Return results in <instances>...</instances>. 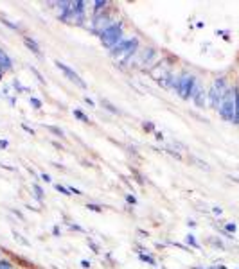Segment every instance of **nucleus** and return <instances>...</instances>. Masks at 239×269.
Returning <instances> with one entry per match:
<instances>
[{"label": "nucleus", "mask_w": 239, "mask_h": 269, "mask_svg": "<svg viewBox=\"0 0 239 269\" xmlns=\"http://www.w3.org/2000/svg\"><path fill=\"white\" fill-rule=\"evenodd\" d=\"M138 52V40L137 38H128V40H122L115 49L110 50L112 58L120 65H128L130 59Z\"/></svg>", "instance_id": "f257e3e1"}, {"label": "nucleus", "mask_w": 239, "mask_h": 269, "mask_svg": "<svg viewBox=\"0 0 239 269\" xmlns=\"http://www.w3.org/2000/svg\"><path fill=\"white\" fill-rule=\"evenodd\" d=\"M228 90H230V88H228L225 77L214 79V83L210 84L209 94H207V104H209L210 108H214V110H220V106H222V102H223V99H225V95H227Z\"/></svg>", "instance_id": "f03ea898"}, {"label": "nucleus", "mask_w": 239, "mask_h": 269, "mask_svg": "<svg viewBox=\"0 0 239 269\" xmlns=\"http://www.w3.org/2000/svg\"><path fill=\"white\" fill-rule=\"evenodd\" d=\"M101 43L104 45L106 49H115L122 41V22H114L112 25H108L106 29L102 31L101 34Z\"/></svg>", "instance_id": "7ed1b4c3"}, {"label": "nucleus", "mask_w": 239, "mask_h": 269, "mask_svg": "<svg viewBox=\"0 0 239 269\" xmlns=\"http://www.w3.org/2000/svg\"><path fill=\"white\" fill-rule=\"evenodd\" d=\"M198 84V79L192 74H180L178 81H176V94L182 97V99H192V94H194V88Z\"/></svg>", "instance_id": "20e7f679"}, {"label": "nucleus", "mask_w": 239, "mask_h": 269, "mask_svg": "<svg viewBox=\"0 0 239 269\" xmlns=\"http://www.w3.org/2000/svg\"><path fill=\"white\" fill-rule=\"evenodd\" d=\"M218 111H220L223 120H227V122H234L236 120V90L234 88H230L227 92V95H225V99H223Z\"/></svg>", "instance_id": "39448f33"}, {"label": "nucleus", "mask_w": 239, "mask_h": 269, "mask_svg": "<svg viewBox=\"0 0 239 269\" xmlns=\"http://www.w3.org/2000/svg\"><path fill=\"white\" fill-rule=\"evenodd\" d=\"M112 24H114V20H112V17H110V11L97 13L96 17H94V20H92V31L97 33V34H101L102 31Z\"/></svg>", "instance_id": "423d86ee"}, {"label": "nucleus", "mask_w": 239, "mask_h": 269, "mask_svg": "<svg viewBox=\"0 0 239 269\" xmlns=\"http://www.w3.org/2000/svg\"><path fill=\"white\" fill-rule=\"evenodd\" d=\"M156 59H158V50L155 47H148L146 50H142V56L138 58L137 65L138 67H146V68H153L156 65Z\"/></svg>", "instance_id": "0eeeda50"}, {"label": "nucleus", "mask_w": 239, "mask_h": 269, "mask_svg": "<svg viewBox=\"0 0 239 269\" xmlns=\"http://www.w3.org/2000/svg\"><path fill=\"white\" fill-rule=\"evenodd\" d=\"M171 74V67H169L168 61H162V63L155 65L153 68L150 70V76L158 83H164L168 79V76Z\"/></svg>", "instance_id": "6e6552de"}, {"label": "nucleus", "mask_w": 239, "mask_h": 269, "mask_svg": "<svg viewBox=\"0 0 239 269\" xmlns=\"http://www.w3.org/2000/svg\"><path fill=\"white\" fill-rule=\"evenodd\" d=\"M56 67H58V68H60V70L63 72V74H65L67 79H70V81L74 83V84H78L79 88H83V90H86V83H85L83 79L79 77L78 72L72 70L70 67H67V65H65V63H61V61H56Z\"/></svg>", "instance_id": "1a4fd4ad"}, {"label": "nucleus", "mask_w": 239, "mask_h": 269, "mask_svg": "<svg viewBox=\"0 0 239 269\" xmlns=\"http://www.w3.org/2000/svg\"><path fill=\"white\" fill-rule=\"evenodd\" d=\"M192 101H194V104H196L198 108H205V104H207V94H205V90H204V86H202V83H198L196 88H194Z\"/></svg>", "instance_id": "9d476101"}, {"label": "nucleus", "mask_w": 239, "mask_h": 269, "mask_svg": "<svg viewBox=\"0 0 239 269\" xmlns=\"http://www.w3.org/2000/svg\"><path fill=\"white\" fill-rule=\"evenodd\" d=\"M24 43H25V47L29 49V50H31L33 54H36V56H40V54H42V50H40V45H38V41L33 40L31 36H25V38H24Z\"/></svg>", "instance_id": "9b49d317"}, {"label": "nucleus", "mask_w": 239, "mask_h": 269, "mask_svg": "<svg viewBox=\"0 0 239 269\" xmlns=\"http://www.w3.org/2000/svg\"><path fill=\"white\" fill-rule=\"evenodd\" d=\"M0 67L4 68V72H6V70H11V68H13L11 58H9V56H7V54L4 52V50H2V49H0Z\"/></svg>", "instance_id": "f8f14e48"}, {"label": "nucleus", "mask_w": 239, "mask_h": 269, "mask_svg": "<svg viewBox=\"0 0 239 269\" xmlns=\"http://www.w3.org/2000/svg\"><path fill=\"white\" fill-rule=\"evenodd\" d=\"M106 6H110V2H106V0H96L94 2V13H102L106 11Z\"/></svg>", "instance_id": "ddd939ff"}, {"label": "nucleus", "mask_w": 239, "mask_h": 269, "mask_svg": "<svg viewBox=\"0 0 239 269\" xmlns=\"http://www.w3.org/2000/svg\"><path fill=\"white\" fill-rule=\"evenodd\" d=\"M74 117L79 118L81 122H90V118L86 117V115H85V113H83L81 110H74Z\"/></svg>", "instance_id": "4468645a"}, {"label": "nucleus", "mask_w": 239, "mask_h": 269, "mask_svg": "<svg viewBox=\"0 0 239 269\" xmlns=\"http://www.w3.org/2000/svg\"><path fill=\"white\" fill-rule=\"evenodd\" d=\"M236 124H239V90H236Z\"/></svg>", "instance_id": "2eb2a0df"}, {"label": "nucleus", "mask_w": 239, "mask_h": 269, "mask_svg": "<svg viewBox=\"0 0 239 269\" xmlns=\"http://www.w3.org/2000/svg\"><path fill=\"white\" fill-rule=\"evenodd\" d=\"M49 131L54 134H58V136H65V133H63L60 128H56V126H49Z\"/></svg>", "instance_id": "dca6fc26"}, {"label": "nucleus", "mask_w": 239, "mask_h": 269, "mask_svg": "<svg viewBox=\"0 0 239 269\" xmlns=\"http://www.w3.org/2000/svg\"><path fill=\"white\" fill-rule=\"evenodd\" d=\"M102 104L106 106V110H108V111H114V113H120V111L117 110V108H115V106H112V104H110V102H108V101H102Z\"/></svg>", "instance_id": "f3484780"}, {"label": "nucleus", "mask_w": 239, "mask_h": 269, "mask_svg": "<svg viewBox=\"0 0 239 269\" xmlns=\"http://www.w3.org/2000/svg\"><path fill=\"white\" fill-rule=\"evenodd\" d=\"M33 190H34L36 198H38V199H43V190H42L40 187H38V185H34V187H33Z\"/></svg>", "instance_id": "a211bd4d"}, {"label": "nucleus", "mask_w": 239, "mask_h": 269, "mask_svg": "<svg viewBox=\"0 0 239 269\" xmlns=\"http://www.w3.org/2000/svg\"><path fill=\"white\" fill-rule=\"evenodd\" d=\"M56 190H58V192H61V194H65V196H70V190H68V188H65L63 185H56Z\"/></svg>", "instance_id": "6ab92c4d"}, {"label": "nucleus", "mask_w": 239, "mask_h": 269, "mask_svg": "<svg viewBox=\"0 0 239 269\" xmlns=\"http://www.w3.org/2000/svg\"><path fill=\"white\" fill-rule=\"evenodd\" d=\"M187 242L191 246H194V248H200V244H198L196 239H194V235H187Z\"/></svg>", "instance_id": "aec40b11"}, {"label": "nucleus", "mask_w": 239, "mask_h": 269, "mask_svg": "<svg viewBox=\"0 0 239 269\" xmlns=\"http://www.w3.org/2000/svg\"><path fill=\"white\" fill-rule=\"evenodd\" d=\"M138 258H140V260H144V262H148V264H155V260H153V258L148 257V255H144V253H140V255H138Z\"/></svg>", "instance_id": "412c9836"}, {"label": "nucleus", "mask_w": 239, "mask_h": 269, "mask_svg": "<svg viewBox=\"0 0 239 269\" xmlns=\"http://www.w3.org/2000/svg\"><path fill=\"white\" fill-rule=\"evenodd\" d=\"M0 269H11V262L9 260H0Z\"/></svg>", "instance_id": "4be33fe9"}, {"label": "nucleus", "mask_w": 239, "mask_h": 269, "mask_svg": "<svg viewBox=\"0 0 239 269\" xmlns=\"http://www.w3.org/2000/svg\"><path fill=\"white\" fill-rule=\"evenodd\" d=\"M31 104L34 106L36 110H40V108H42V102H40V101H38V99H34V97H33V99H31Z\"/></svg>", "instance_id": "5701e85b"}, {"label": "nucleus", "mask_w": 239, "mask_h": 269, "mask_svg": "<svg viewBox=\"0 0 239 269\" xmlns=\"http://www.w3.org/2000/svg\"><path fill=\"white\" fill-rule=\"evenodd\" d=\"M225 230L230 232V234H234V232H236V224H232V222H230V224H225Z\"/></svg>", "instance_id": "b1692460"}, {"label": "nucleus", "mask_w": 239, "mask_h": 269, "mask_svg": "<svg viewBox=\"0 0 239 269\" xmlns=\"http://www.w3.org/2000/svg\"><path fill=\"white\" fill-rule=\"evenodd\" d=\"M86 208L92 212H101V206H97V205H86Z\"/></svg>", "instance_id": "393cba45"}, {"label": "nucleus", "mask_w": 239, "mask_h": 269, "mask_svg": "<svg viewBox=\"0 0 239 269\" xmlns=\"http://www.w3.org/2000/svg\"><path fill=\"white\" fill-rule=\"evenodd\" d=\"M126 201H128V203H132V205H135V203H137V199L133 198L132 194H128V196H126Z\"/></svg>", "instance_id": "a878e982"}, {"label": "nucleus", "mask_w": 239, "mask_h": 269, "mask_svg": "<svg viewBox=\"0 0 239 269\" xmlns=\"http://www.w3.org/2000/svg\"><path fill=\"white\" fill-rule=\"evenodd\" d=\"M22 128H24L25 131H27V133H29V134H34V129H31L29 126H27V124H24V126H22Z\"/></svg>", "instance_id": "bb28decb"}, {"label": "nucleus", "mask_w": 239, "mask_h": 269, "mask_svg": "<svg viewBox=\"0 0 239 269\" xmlns=\"http://www.w3.org/2000/svg\"><path fill=\"white\" fill-rule=\"evenodd\" d=\"M42 180H43V182H47V183H51V182H52V180H51V176H49V174H45V172H43V174H42Z\"/></svg>", "instance_id": "cd10ccee"}, {"label": "nucleus", "mask_w": 239, "mask_h": 269, "mask_svg": "<svg viewBox=\"0 0 239 269\" xmlns=\"http://www.w3.org/2000/svg\"><path fill=\"white\" fill-rule=\"evenodd\" d=\"M81 266H83L85 269H88L90 268V262H88V260H81Z\"/></svg>", "instance_id": "c85d7f7f"}, {"label": "nucleus", "mask_w": 239, "mask_h": 269, "mask_svg": "<svg viewBox=\"0 0 239 269\" xmlns=\"http://www.w3.org/2000/svg\"><path fill=\"white\" fill-rule=\"evenodd\" d=\"M144 129H148V131H151V129H153V124H144Z\"/></svg>", "instance_id": "c756f323"}, {"label": "nucleus", "mask_w": 239, "mask_h": 269, "mask_svg": "<svg viewBox=\"0 0 239 269\" xmlns=\"http://www.w3.org/2000/svg\"><path fill=\"white\" fill-rule=\"evenodd\" d=\"M214 214H218V216H220V214H222V208H220V206H216V208H214Z\"/></svg>", "instance_id": "7c9ffc66"}, {"label": "nucleus", "mask_w": 239, "mask_h": 269, "mask_svg": "<svg viewBox=\"0 0 239 269\" xmlns=\"http://www.w3.org/2000/svg\"><path fill=\"white\" fill-rule=\"evenodd\" d=\"M155 136L158 138V140H162V138H164V136H162V133H156V131H155Z\"/></svg>", "instance_id": "2f4dec72"}, {"label": "nucleus", "mask_w": 239, "mask_h": 269, "mask_svg": "<svg viewBox=\"0 0 239 269\" xmlns=\"http://www.w3.org/2000/svg\"><path fill=\"white\" fill-rule=\"evenodd\" d=\"M7 146V142L6 140H0V147H6Z\"/></svg>", "instance_id": "473e14b6"}, {"label": "nucleus", "mask_w": 239, "mask_h": 269, "mask_svg": "<svg viewBox=\"0 0 239 269\" xmlns=\"http://www.w3.org/2000/svg\"><path fill=\"white\" fill-rule=\"evenodd\" d=\"M2 76H4V68L0 67V79H2Z\"/></svg>", "instance_id": "72a5a7b5"}]
</instances>
